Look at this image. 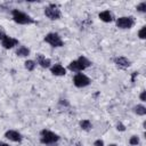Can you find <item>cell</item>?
<instances>
[{"label":"cell","instance_id":"44dd1931","mask_svg":"<svg viewBox=\"0 0 146 146\" xmlns=\"http://www.w3.org/2000/svg\"><path fill=\"white\" fill-rule=\"evenodd\" d=\"M116 129H117L119 131H124V130H125V127H124L121 122H119V123L116 124Z\"/></svg>","mask_w":146,"mask_h":146},{"label":"cell","instance_id":"9c48e42d","mask_svg":"<svg viewBox=\"0 0 146 146\" xmlns=\"http://www.w3.org/2000/svg\"><path fill=\"white\" fill-rule=\"evenodd\" d=\"M5 137L11 141H15V143H21L22 141V135L16 131V130H7L5 132Z\"/></svg>","mask_w":146,"mask_h":146},{"label":"cell","instance_id":"e0dca14e","mask_svg":"<svg viewBox=\"0 0 146 146\" xmlns=\"http://www.w3.org/2000/svg\"><path fill=\"white\" fill-rule=\"evenodd\" d=\"M35 65H36V63H35L34 60L29 59V60L25 62V68H26L27 71H33V70L35 68Z\"/></svg>","mask_w":146,"mask_h":146},{"label":"cell","instance_id":"7a4b0ae2","mask_svg":"<svg viewBox=\"0 0 146 146\" xmlns=\"http://www.w3.org/2000/svg\"><path fill=\"white\" fill-rule=\"evenodd\" d=\"M11 15H13V19L18 24L26 25V24H33L34 23V19L31 16H29L27 14H25L18 9H14L11 11Z\"/></svg>","mask_w":146,"mask_h":146},{"label":"cell","instance_id":"ffe728a7","mask_svg":"<svg viewBox=\"0 0 146 146\" xmlns=\"http://www.w3.org/2000/svg\"><path fill=\"white\" fill-rule=\"evenodd\" d=\"M145 31H146V27H145V26H143V27L139 30V32H138V36H139L140 39H145V38H146V35H145Z\"/></svg>","mask_w":146,"mask_h":146},{"label":"cell","instance_id":"277c9868","mask_svg":"<svg viewBox=\"0 0 146 146\" xmlns=\"http://www.w3.org/2000/svg\"><path fill=\"white\" fill-rule=\"evenodd\" d=\"M58 139H59V136L57 133L52 132V131H49V130H46V129L41 131V139H40V141L42 144H47V145L54 144V143L58 141Z\"/></svg>","mask_w":146,"mask_h":146},{"label":"cell","instance_id":"5bb4252c","mask_svg":"<svg viewBox=\"0 0 146 146\" xmlns=\"http://www.w3.org/2000/svg\"><path fill=\"white\" fill-rule=\"evenodd\" d=\"M16 55L17 56H21V57H25V56H29L30 55V49L25 46H21L18 47V49L16 50Z\"/></svg>","mask_w":146,"mask_h":146},{"label":"cell","instance_id":"2e32d148","mask_svg":"<svg viewBox=\"0 0 146 146\" xmlns=\"http://www.w3.org/2000/svg\"><path fill=\"white\" fill-rule=\"evenodd\" d=\"M133 111L137 115H145L146 114V107L144 105H137L133 107Z\"/></svg>","mask_w":146,"mask_h":146},{"label":"cell","instance_id":"8fae6325","mask_svg":"<svg viewBox=\"0 0 146 146\" xmlns=\"http://www.w3.org/2000/svg\"><path fill=\"white\" fill-rule=\"evenodd\" d=\"M114 63H115L116 66L120 67V68H127V67H129L130 64H131L130 60H129L127 57H123V56L114 58Z\"/></svg>","mask_w":146,"mask_h":146},{"label":"cell","instance_id":"ba28073f","mask_svg":"<svg viewBox=\"0 0 146 146\" xmlns=\"http://www.w3.org/2000/svg\"><path fill=\"white\" fill-rule=\"evenodd\" d=\"M1 44L5 49H11V48H14L15 46L18 44V40L15 39V38L9 36V35H5V38L1 40Z\"/></svg>","mask_w":146,"mask_h":146},{"label":"cell","instance_id":"7c38bea8","mask_svg":"<svg viewBox=\"0 0 146 146\" xmlns=\"http://www.w3.org/2000/svg\"><path fill=\"white\" fill-rule=\"evenodd\" d=\"M36 63H38L41 67H43V68L50 67V64H51L50 59H49V58H46L42 54H36Z\"/></svg>","mask_w":146,"mask_h":146},{"label":"cell","instance_id":"603a6c76","mask_svg":"<svg viewBox=\"0 0 146 146\" xmlns=\"http://www.w3.org/2000/svg\"><path fill=\"white\" fill-rule=\"evenodd\" d=\"M139 98H140V100H141V102H146V91H145V90H144V91H141V94H140Z\"/></svg>","mask_w":146,"mask_h":146},{"label":"cell","instance_id":"d6986e66","mask_svg":"<svg viewBox=\"0 0 146 146\" xmlns=\"http://www.w3.org/2000/svg\"><path fill=\"white\" fill-rule=\"evenodd\" d=\"M129 143H130V145H138V144H139V138H138V136H131Z\"/></svg>","mask_w":146,"mask_h":146},{"label":"cell","instance_id":"ac0fdd59","mask_svg":"<svg viewBox=\"0 0 146 146\" xmlns=\"http://www.w3.org/2000/svg\"><path fill=\"white\" fill-rule=\"evenodd\" d=\"M137 10L140 13H146V2H140L137 6Z\"/></svg>","mask_w":146,"mask_h":146},{"label":"cell","instance_id":"6da1fadb","mask_svg":"<svg viewBox=\"0 0 146 146\" xmlns=\"http://www.w3.org/2000/svg\"><path fill=\"white\" fill-rule=\"evenodd\" d=\"M90 65H91V62L89 59H87L84 56H80L78 59L72 60L68 64V70L72 72H81L84 68L89 67Z\"/></svg>","mask_w":146,"mask_h":146},{"label":"cell","instance_id":"d4e9b609","mask_svg":"<svg viewBox=\"0 0 146 146\" xmlns=\"http://www.w3.org/2000/svg\"><path fill=\"white\" fill-rule=\"evenodd\" d=\"M0 146H9V145L6 144V143H3V141H0Z\"/></svg>","mask_w":146,"mask_h":146},{"label":"cell","instance_id":"4fadbf2b","mask_svg":"<svg viewBox=\"0 0 146 146\" xmlns=\"http://www.w3.org/2000/svg\"><path fill=\"white\" fill-rule=\"evenodd\" d=\"M98 17H99L103 22H105V23H110V22L113 21V15H112V13H111L110 10H104V11L99 13Z\"/></svg>","mask_w":146,"mask_h":146},{"label":"cell","instance_id":"52a82bcc","mask_svg":"<svg viewBox=\"0 0 146 146\" xmlns=\"http://www.w3.org/2000/svg\"><path fill=\"white\" fill-rule=\"evenodd\" d=\"M44 15L50 18V19H58L60 18V10L57 8V6L55 5H49L48 7H46L44 9Z\"/></svg>","mask_w":146,"mask_h":146},{"label":"cell","instance_id":"cb8c5ba5","mask_svg":"<svg viewBox=\"0 0 146 146\" xmlns=\"http://www.w3.org/2000/svg\"><path fill=\"white\" fill-rule=\"evenodd\" d=\"M5 35H6V34L3 33V31H1V30H0V40H2V39L5 38Z\"/></svg>","mask_w":146,"mask_h":146},{"label":"cell","instance_id":"5b68a950","mask_svg":"<svg viewBox=\"0 0 146 146\" xmlns=\"http://www.w3.org/2000/svg\"><path fill=\"white\" fill-rule=\"evenodd\" d=\"M135 24V19L132 16H122L116 19V26L120 29H131Z\"/></svg>","mask_w":146,"mask_h":146},{"label":"cell","instance_id":"7402d4cb","mask_svg":"<svg viewBox=\"0 0 146 146\" xmlns=\"http://www.w3.org/2000/svg\"><path fill=\"white\" fill-rule=\"evenodd\" d=\"M94 146H104V141L102 139H97V140H95Z\"/></svg>","mask_w":146,"mask_h":146},{"label":"cell","instance_id":"9a60e30c","mask_svg":"<svg viewBox=\"0 0 146 146\" xmlns=\"http://www.w3.org/2000/svg\"><path fill=\"white\" fill-rule=\"evenodd\" d=\"M80 127H81V129L82 130H86V131H89L91 128H92V124H91V122L89 121V120H82V121H80Z\"/></svg>","mask_w":146,"mask_h":146},{"label":"cell","instance_id":"484cf974","mask_svg":"<svg viewBox=\"0 0 146 146\" xmlns=\"http://www.w3.org/2000/svg\"><path fill=\"white\" fill-rule=\"evenodd\" d=\"M108 146H117V145H115V144H111V145H108Z\"/></svg>","mask_w":146,"mask_h":146},{"label":"cell","instance_id":"3957f363","mask_svg":"<svg viewBox=\"0 0 146 146\" xmlns=\"http://www.w3.org/2000/svg\"><path fill=\"white\" fill-rule=\"evenodd\" d=\"M44 42L49 43L51 47H63L64 46V42L62 40V38L59 36L58 33H55V32H50L48 33L46 36H44Z\"/></svg>","mask_w":146,"mask_h":146},{"label":"cell","instance_id":"8992f818","mask_svg":"<svg viewBox=\"0 0 146 146\" xmlns=\"http://www.w3.org/2000/svg\"><path fill=\"white\" fill-rule=\"evenodd\" d=\"M90 82H91L90 79H89L86 74H83V73H78V74H75L74 78H73V83H74V86L78 87V88L87 87V86L90 84Z\"/></svg>","mask_w":146,"mask_h":146},{"label":"cell","instance_id":"30bf717a","mask_svg":"<svg viewBox=\"0 0 146 146\" xmlns=\"http://www.w3.org/2000/svg\"><path fill=\"white\" fill-rule=\"evenodd\" d=\"M50 72H51L54 75H56V76H63V75L66 74L65 67L62 66L60 64H55V65H52V66L50 67Z\"/></svg>","mask_w":146,"mask_h":146}]
</instances>
